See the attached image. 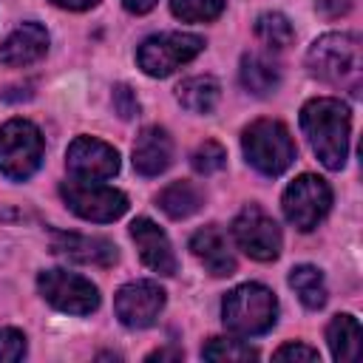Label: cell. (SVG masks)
<instances>
[{"mask_svg":"<svg viewBox=\"0 0 363 363\" xmlns=\"http://www.w3.org/2000/svg\"><path fill=\"white\" fill-rule=\"evenodd\" d=\"M26 357V335L20 329H0V363H17Z\"/></svg>","mask_w":363,"mask_h":363,"instance_id":"cell-27","label":"cell"},{"mask_svg":"<svg viewBox=\"0 0 363 363\" xmlns=\"http://www.w3.org/2000/svg\"><path fill=\"white\" fill-rule=\"evenodd\" d=\"M306 68L312 77L329 85L360 94V77H363L360 37L349 31H332L318 37L306 51Z\"/></svg>","mask_w":363,"mask_h":363,"instance_id":"cell-2","label":"cell"},{"mask_svg":"<svg viewBox=\"0 0 363 363\" xmlns=\"http://www.w3.org/2000/svg\"><path fill=\"white\" fill-rule=\"evenodd\" d=\"M221 88L213 77H187L176 85V99L190 113H213L218 105Z\"/></svg>","mask_w":363,"mask_h":363,"instance_id":"cell-20","label":"cell"},{"mask_svg":"<svg viewBox=\"0 0 363 363\" xmlns=\"http://www.w3.org/2000/svg\"><path fill=\"white\" fill-rule=\"evenodd\" d=\"M45 51H48V31L40 23H20L0 43V62L9 68H23L45 57Z\"/></svg>","mask_w":363,"mask_h":363,"instance_id":"cell-17","label":"cell"},{"mask_svg":"<svg viewBox=\"0 0 363 363\" xmlns=\"http://www.w3.org/2000/svg\"><path fill=\"white\" fill-rule=\"evenodd\" d=\"M37 289L48 306L65 315H91L99 306V289L68 269H45L37 275Z\"/></svg>","mask_w":363,"mask_h":363,"instance_id":"cell-9","label":"cell"},{"mask_svg":"<svg viewBox=\"0 0 363 363\" xmlns=\"http://www.w3.org/2000/svg\"><path fill=\"white\" fill-rule=\"evenodd\" d=\"M122 6L130 14H145V11H150L156 6V0H122Z\"/></svg>","mask_w":363,"mask_h":363,"instance_id":"cell-33","label":"cell"},{"mask_svg":"<svg viewBox=\"0 0 363 363\" xmlns=\"http://www.w3.org/2000/svg\"><path fill=\"white\" fill-rule=\"evenodd\" d=\"M156 201L164 210V216H170V218H187V216L199 213L204 196H201V190L193 182H173V184H167L159 193Z\"/></svg>","mask_w":363,"mask_h":363,"instance_id":"cell-22","label":"cell"},{"mask_svg":"<svg viewBox=\"0 0 363 363\" xmlns=\"http://www.w3.org/2000/svg\"><path fill=\"white\" fill-rule=\"evenodd\" d=\"M164 309V289L153 281H130L119 286L113 298V312L122 326L128 329H147L156 323L159 312Z\"/></svg>","mask_w":363,"mask_h":363,"instance_id":"cell-12","label":"cell"},{"mask_svg":"<svg viewBox=\"0 0 363 363\" xmlns=\"http://www.w3.org/2000/svg\"><path fill=\"white\" fill-rule=\"evenodd\" d=\"M51 3L60 6V9H68V11H85V9L96 6L99 0H51Z\"/></svg>","mask_w":363,"mask_h":363,"instance_id":"cell-31","label":"cell"},{"mask_svg":"<svg viewBox=\"0 0 363 363\" xmlns=\"http://www.w3.org/2000/svg\"><path fill=\"white\" fill-rule=\"evenodd\" d=\"M113 108H116V113H119L122 119L139 116V99H136V94H133L128 85H116V88H113Z\"/></svg>","mask_w":363,"mask_h":363,"instance_id":"cell-28","label":"cell"},{"mask_svg":"<svg viewBox=\"0 0 363 363\" xmlns=\"http://www.w3.org/2000/svg\"><path fill=\"white\" fill-rule=\"evenodd\" d=\"M329 207H332V187L312 173L298 176L281 196L284 218L301 233L315 230L326 218Z\"/></svg>","mask_w":363,"mask_h":363,"instance_id":"cell-8","label":"cell"},{"mask_svg":"<svg viewBox=\"0 0 363 363\" xmlns=\"http://www.w3.org/2000/svg\"><path fill=\"white\" fill-rule=\"evenodd\" d=\"M272 357H275V360H306V363L320 360L318 349H312V346H306V343H284L281 349H275Z\"/></svg>","mask_w":363,"mask_h":363,"instance_id":"cell-29","label":"cell"},{"mask_svg":"<svg viewBox=\"0 0 363 363\" xmlns=\"http://www.w3.org/2000/svg\"><path fill=\"white\" fill-rule=\"evenodd\" d=\"M190 250L207 267L210 275L227 278V275L235 272V255H233L230 238H227V233L218 224H210V227H201L199 233H193Z\"/></svg>","mask_w":363,"mask_h":363,"instance_id":"cell-16","label":"cell"},{"mask_svg":"<svg viewBox=\"0 0 363 363\" xmlns=\"http://www.w3.org/2000/svg\"><path fill=\"white\" fill-rule=\"evenodd\" d=\"M170 11L184 23H210L224 11V0H170Z\"/></svg>","mask_w":363,"mask_h":363,"instance_id":"cell-25","label":"cell"},{"mask_svg":"<svg viewBox=\"0 0 363 363\" xmlns=\"http://www.w3.org/2000/svg\"><path fill=\"white\" fill-rule=\"evenodd\" d=\"M65 167L71 179L79 182H105L119 173V153L102 139L77 136L65 150Z\"/></svg>","mask_w":363,"mask_h":363,"instance_id":"cell-11","label":"cell"},{"mask_svg":"<svg viewBox=\"0 0 363 363\" xmlns=\"http://www.w3.org/2000/svg\"><path fill=\"white\" fill-rule=\"evenodd\" d=\"M301 128L323 167L340 170L349 156L352 111L335 96H315L301 108Z\"/></svg>","mask_w":363,"mask_h":363,"instance_id":"cell-1","label":"cell"},{"mask_svg":"<svg viewBox=\"0 0 363 363\" xmlns=\"http://www.w3.org/2000/svg\"><path fill=\"white\" fill-rule=\"evenodd\" d=\"M43 133L28 119H9L0 128V173L11 182H26L43 164Z\"/></svg>","mask_w":363,"mask_h":363,"instance_id":"cell-5","label":"cell"},{"mask_svg":"<svg viewBox=\"0 0 363 363\" xmlns=\"http://www.w3.org/2000/svg\"><path fill=\"white\" fill-rule=\"evenodd\" d=\"M275 318H278V301L272 289H267L264 284H252V281L241 284L230 289L221 301L224 326L241 337H255L269 332L275 326Z\"/></svg>","mask_w":363,"mask_h":363,"instance_id":"cell-3","label":"cell"},{"mask_svg":"<svg viewBox=\"0 0 363 363\" xmlns=\"http://www.w3.org/2000/svg\"><path fill=\"white\" fill-rule=\"evenodd\" d=\"M130 238H133L145 267H150L159 275H176V252L170 247V238L164 235V230L156 221H150L145 216L133 218L130 221Z\"/></svg>","mask_w":363,"mask_h":363,"instance_id":"cell-14","label":"cell"},{"mask_svg":"<svg viewBox=\"0 0 363 363\" xmlns=\"http://www.w3.org/2000/svg\"><path fill=\"white\" fill-rule=\"evenodd\" d=\"M60 196L65 201V207L85 218V221H96V224H108L116 221L119 216H125L128 210V196L116 187H108L102 182H62L60 184Z\"/></svg>","mask_w":363,"mask_h":363,"instance_id":"cell-7","label":"cell"},{"mask_svg":"<svg viewBox=\"0 0 363 363\" xmlns=\"http://www.w3.org/2000/svg\"><path fill=\"white\" fill-rule=\"evenodd\" d=\"M182 357H184L182 349H156V352H150L145 360L153 363V360H182Z\"/></svg>","mask_w":363,"mask_h":363,"instance_id":"cell-32","label":"cell"},{"mask_svg":"<svg viewBox=\"0 0 363 363\" xmlns=\"http://www.w3.org/2000/svg\"><path fill=\"white\" fill-rule=\"evenodd\" d=\"M224 162H227V150H224L218 142H213V139L201 142V145L193 150V156H190L193 170H196V173H201V176H210V173L221 170V167H224Z\"/></svg>","mask_w":363,"mask_h":363,"instance_id":"cell-26","label":"cell"},{"mask_svg":"<svg viewBox=\"0 0 363 363\" xmlns=\"http://www.w3.org/2000/svg\"><path fill=\"white\" fill-rule=\"evenodd\" d=\"M51 250L74 264H91V267H113L119 261L116 247L108 238L99 235H79V233H62L54 230L51 233Z\"/></svg>","mask_w":363,"mask_h":363,"instance_id":"cell-13","label":"cell"},{"mask_svg":"<svg viewBox=\"0 0 363 363\" xmlns=\"http://www.w3.org/2000/svg\"><path fill=\"white\" fill-rule=\"evenodd\" d=\"M201 357L204 360H218V363H244V360H258V352L238 340V337H210L201 346Z\"/></svg>","mask_w":363,"mask_h":363,"instance_id":"cell-24","label":"cell"},{"mask_svg":"<svg viewBox=\"0 0 363 363\" xmlns=\"http://www.w3.org/2000/svg\"><path fill=\"white\" fill-rule=\"evenodd\" d=\"M233 241L252 261H275L281 255V227L258 204H247L233 218Z\"/></svg>","mask_w":363,"mask_h":363,"instance_id":"cell-10","label":"cell"},{"mask_svg":"<svg viewBox=\"0 0 363 363\" xmlns=\"http://www.w3.org/2000/svg\"><path fill=\"white\" fill-rule=\"evenodd\" d=\"M133 170L139 176H159L173 162V139L164 128L147 125L133 142Z\"/></svg>","mask_w":363,"mask_h":363,"instance_id":"cell-15","label":"cell"},{"mask_svg":"<svg viewBox=\"0 0 363 363\" xmlns=\"http://www.w3.org/2000/svg\"><path fill=\"white\" fill-rule=\"evenodd\" d=\"M289 286L295 289V295L301 298V303L306 309H320L329 298L326 292V281H323V272L312 264H298L289 269Z\"/></svg>","mask_w":363,"mask_h":363,"instance_id":"cell-21","label":"cell"},{"mask_svg":"<svg viewBox=\"0 0 363 363\" xmlns=\"http://www.w3.org/2000/svg\"><path fill=\"white\" fill-rule=\"evenodd\" d=\"M326 343L337 363L360 360V323L354 315H335L326 326Z\"/></svg>","mask_w":363,"mask_h":363,"instance_id":"cell-18","label":"cell"},{"mask_svg":"<svg viewBox=\"0 0 363 363\" xmlns=\"http://www.w3.org/2000/svg\"><path fill=\"white\" fill-rule=\"evenodd\" d=\"M238 79L252 96H267L281 85V68L264 54H244Z\"/></svg>","mask_w":363,"mask_h":363,"instance_id":"cell-19","label":"cell"},{"mask_svg":"<svg viewBox=\"0 0 363 363\" xmlns=\"http://www.w3.org/2000/svg\"><path fill=\"white\" fill-rule=\"evenodd\" d=\"M244 159L264 176H281L295 162V142L284 122L255 119L241 133Z\"/></svg>","mask_w":363,"mask_h":363,"instance_id":"cell-4","label":"cell"},{"mask_svg":"<svg viewBox=\"0 0 363 363\" xmlns=\"http://www.w3.org/2000/svg\"><path fill=\"white\" fill-rule=\"evenodd\" d=\"M255 37H258L267 48L281 51V48H286V45L295 40V28H292V23L286 20V14H281V11H264V14H258V20H255Z\"/></svg>","mask_w":363,"mask_h":363,"instance_id":"cell-23","label":"cell"},{"mask_svg":"<svg viewBox=\"0 0 363 363\" xmlns=\"http://www.w3.org/2000/svg\"><path fill=\"white\" fill-rule=\"evenodd\" d=\"M201 51H204V40L199 34L164 31L142 40L136 51V62L147 77L162 79V77H170L176 68L187 65L190 60H196Z\"/></svg>","mask_w":363,"mask_h":363,"instance_id":"cell-6","label":"cell"},{"mask_svg":"<svg viewBox=\"0 0 363 363\" xmlns=\"http://www.w3.org/2000/svg\"><path fill=\"white\" fill-rule=\"evenodd\" d=\"M352 9V0H318V11L323 17H340Z\"/></svg>","mask_w":363,"mask_h":363,"instance_id":"cell-30","label":"cell"}]
</instances>
